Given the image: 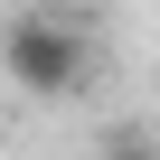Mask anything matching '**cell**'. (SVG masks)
<instances>
[{"label":"cell","mask_w":160,"mask_h":160,"mask_svg":"<svg viewBox=\"0 0 160 160\" xmlns=\"http://www.w3.org/2000/svg\"><path fill=\"white\" fill-rule=\"evenodd\" d=\"M0 75H10L19 94H38V104L85 94V75H94V28L75 19V10H57V0H38V10L0 19Z\"/></svg>","instance_id":"cell-1"},{"label":"cell","mask_w":160,"mask_h":160,"mask_svg":"<svg viewBox=\"0 0 160 160\" xmlns=\"http://www.w3.org/2000/svg\"><path fill=\"white\" fill-rule=\"evenodd\" d=\"M94 160H160V132L122 122V132H104V151H94Z\"/></svg>","instance_id":"cell-2"}]
</instances>
